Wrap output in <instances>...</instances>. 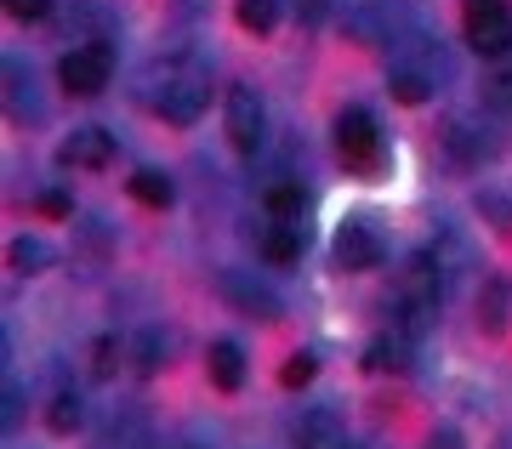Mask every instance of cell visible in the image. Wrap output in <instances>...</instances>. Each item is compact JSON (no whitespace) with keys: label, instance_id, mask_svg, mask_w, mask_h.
Instances as JSON below:
<instances>
[{"label":"cell","instance_id":"6da1fadb","mask_svg":"<svg viewBox=\"0 0 512 449\" xmlns=\"http://www.w3.org/2000/svg\"><path fill=\"white\" fill-rule=\"evenodd\" d=\"M461 18H467V46H473L478 57H495V63H501V57L512 52V12L501 0H467Z\"/></svg>","mask_w":512,"mask_h":449},{"label":"cell","instance_id":"7a4b0ae2","mask_svg":"<svg viewBox=\"0 0 512 449\" xmlns=\"http://www.w3.org/2000/svg\"><path fill=\"white\" fill-rule=\"evenodd\" d=\"M222 131L234 154H256L262 137H268V114H262V97L251 86H228V103H222Z\"/></svg>","mask_w":512,"mask_h":449},{"label":"cell","instance_id":"3957f363","mask_svg":"<svg viewBox=\"0 0 512 449\" xmlns=\"http://www.w3.org/2000/svg\"><path fill=\"white\" fill-rule=\"evenodd\" d=\"M336 148H342V160L353 171H376L382 165V131L370 120L365 108H342V120H336Z\"/></svg>","mask_w":512,"mask_h":449},{"label":"cell","instance_id":"277c9868","mask_svg":"<svg viewBox=\"0 0 512 449\" xmlns=\"http://www.w3.org/2000/svg\"><path fill=\"white\" fill-rule=\"evenodd\" d=\"M109 69H114L109 46H74V52L57 63V80H63V91H74V97H97V91L109 86Z\"/></svg>","mask_w":512,"mask_h":449},{"label":"cell","instance_id":"5b68a950","mask_svg":"<svg viewBox=\"0 0 512 449\" xmlns=\"http://www.w3.org/2000/svg\"><path fill=\"white\" fill-rule=\"evenodd\" d=\"M154 108H160L171 126H188V120L205 108V74L200 69H171L165 86H160V97H154Z\"/></svg>","mask_w":512,"mask_h":449},{"label":"cell","instance_id":"8992f818","mask_svg":"<svg viewBox=\"0 0 512 449\" xmlns=\"http://www.w3.org/2000/svg\"><path fill=\"white\" fill-rule=\"evenodd\" d=\"M444 148H450L461 165H484L501 143H495V131L484 126V120H473V114H456V120L444 126Z\"/></svg>","mask_w":512,"mask_h":449},{"label":"cell","instance_id":"52a82bcc","mask_svg":"<svg viewBox=\"0 0 512 449\" xmlns=\"http://www.w3.org/2000/svg\"><path fill=\"white\" fill-rule=\"evenodd\" d=\"M336 262L348 273H370L382 268V239L370 222H342V234H336Z\"/></svg>","mask_w":512,"mask_h":449},{"label":"cell","instance_id":"ba28073f","mask_svg":"<svg viewBox=\"0 0 512 449\" xmlns=\"http://www.w3.org/2000/svg\"><path fill=\"white\" fill-rule=\"evenodd\" d=\"M222 296H228L239 313H251V319H279V296L262 285V279H251V273H239V268L222 273Z\"/></svg>","mask_w":512,"mask_h":449},{"label":"cell","instance_id":"9c48e42d","mask_svg":"<svg viewBox=\"0 0 512 449\" xmlns=\"http://www.w3.org/2000/svg\"><path fill=\"white\" fill-rule=\"evenodd\" d=\"M296 449H348V427H342V415L319 404L296 421Z\"/></svg>","mask_w":512,"mask_h":449},{"label":"cell","instance_id":"30bf717a","mask_svg":"<svg viewBox=\"0 0 512 449\" xmlns=\"http://www.w3.org/2000/svg\"><path fill=\"white\" fill-rule=\"evenodd\" d=\"M512 319V279L507 273H484V290H478V324L490 330V336H501Z\"/></svg>","mask_w":512,"mask_h":449},{"label":"cell","instance_id":"8fae6325","mask_svg":"<svg viewBox=\"0 0 512 449\" xmlns=\"http://www.w3.org/2000/svg\"><path fill=\"white\" fill-rule=\"evenodd\" d=\"M109 160H114V137H109V131H97V126L74 131L69 143H63V165H80V171H103Z\"/></svg>","mask_w":512,"mask_h":449},{"label":"cell","instance_id":"7c38bea8","mask_svg":"<svg viewBox=\"0 0 512 449\" xmlns=\"http://www.w3.org/2000/svg\"><path fill=\"white\" fill-rule=\"evenodd\" d=\"M205 370H211V381H217L222 393H234L239 381H245V353H239V342H211Z\"/></svg>","mask_w":512,"mask_h":449},{"label":"cell","instance_id":"4fadbf2b","mask_svg":"<svg viewBox=\"0 0 512 449\" xmlns=\"http://www.w3.org/2000/svg\"><path fill=\"white\" fill-rule=\"evenodd\" d=\"M262 256H268V262H279V268H285V262H296V256H302V228H296V222H274V228L262 234Z\"/></svg>","mask_w":512,"mask_h":449},{"label":"cell","instance_id":"5bb4252c","mask_svg":"<svg viewBox=\"0 0 512 449\" xmlns=\"http://www.w3.org/2000/svg\"><path fill=\"white\" fill-rule=\"evenodd\" d=\"M131 199H137V205H154V211H165V205L177 199V188H171V177H165V171H137V177H131Z\"/></svg>","mask_w":512,"mask_h":449},{"label":"cell","instance_id":"9a60e30c","mask_svg":"<svg viewBox=\"0 0 512 449\" xmlns=\"http://www.w3.org/2000/svg\"><path fill=\"white\" fill-rule=\"evenodd\" d=\"M262 205L279 216V222H291V216H302V182H274L268 194H262Z\"/></svg>","mask_w":512,"mask_h":449},{"label":"cell","instance_id":"2e32d148","mask_svg":"<svg viewBox=\"0 0 512 449\" xmlns=\"http://www.w3.org/2000/svg\"><path fill=\"white\" fill-rule=\"evenodd\" d=\"M12 268H18V273L52 268V245H46V239H29V234H23L18 245H12Z\"/></svg>","mask_w":512,"mask_h":449},{"label":"cell","instance_id":"e0dca14e","mask_svg":"<svg viewBox=\"0 0 512 449\" xmlns=\"http://www.w3.org/2000/svg\"><path fill=\"white\" fill-rule=\"evenodd\" d=\"M80 410H86L80 393H57L52 410H46V427H52V432H74V427H80Z\"/></svg>","mask_w":512,"mask_h":449},{"label":"cell","instance_id":"ac0fdd59","mask_svg":"<svg viewBox=\"0 0 512 449\" xmlns=\"http://www.w3.org/2000/svg\"><path fill=\"white\" fill-rule=\"evenodd\" d=\"M239 23H245L251 35H268V29L279 23V6L274 0H239Z\"/></svg>","mask_w":512,"mask_h":449},{"label":"cell","instance_id":"d6986e66","mask_svg":"<svg viewBox=\"0 0 512 449\" xmlns=\"http://www.w3.org/2000/svg\"><path fill=\"white\" fill-rule=\"evenodd\" d=\"M131 359H137V370H143V376H154V370L165 364V336H160V330H143V336H137V347H131Z\"/></svg>","mask_w":512,"mask_h":449},{"label":"cell","instance_id":"ffe728a7","mask_svg":"<svg viewBox=\"0 0 512 449\" xmlns=\"http://www.w3.org/2000/svg\"><path fill=\"white\" fill-rule=\"evenodd\" d=\"M478 216H484L490 228H501V234H512V199H507V194L484 188V194H478Z\"/></svg>","mask_w":512,"mask_h":449},{"label":"cell","instance_id":"44dd1931","mask_svg":"<svg viewBox=\"0 0 512 449\" xmlns=\"http://www.w3.org/2000/svg\"><path fill=\"white\" fill-rule=\"evenodd\" d=\"M109 449H154V432H148V421H137V415H131L126 427H114Z\"/></svg>","mask_w":512,"mask_h":449},{"label":"cell","instance_id":"7402d4cb","mask_svg":"<svg viewBox=\"0 0 512 449\" xmlns=\"http://www.w3.org/2000/svg\"><path fill=\"white\" fill-rule=\"evenodd\" d=\"M365 370H376V376H387V370H404V347L399 342H376L365 353Z\"/></svg>","mask_w":512,"mask_h":449},{"label":"cell","instance_id":"603a6c76","mask_svg":"<svg viewBox=\"0 0 512 449\" xmlns=\"http://www.w3.org/2000/svg\"><path fill=\"white\" fill-rule=\"evenodd\" d=\"M6 86H12V114H35V103L23 97V91H35V80H23V63H6Z\"/></svg>","mask_w":512,"mask_h":449},{"label":"cell","instance_id":"cb8c5ba5","mask_svg":"<svg viewBox=\"0 0 512 449\" xmlns=\"http://www.w3.org/2000/svg\"><path fill=\"white\" fill-rule=\"evenodd\" d=\"M313 370H319V364H313V353H291V359H285V370H279V381H285V387H308Z\"/></svg>","mask_w":512,"mask_h":449},{"label":"cell","instance_id":"d4e9b609","mask_svg":"<svg viewBox=\"0 0 512 449\" xmlns=\"http://www.w3.org/2000/svg\"><path fill=\"white\" fill-rule=\"evenodd\" d=\"M490 103L512 108V52L501 57V69H495V80H490Z\"/></svg>","mask_w":512,"mask_h":449},{"label":"cell","instance_id":"484cf974","mask_svg":"<svg viewBox=\"0 0 512 449\" xmlns=\"http://www.w3.org/2000/svg\"><path fill=\"white\" fill-rule=\"evenodd\" d=\"M35 211H40V216H52V222H63V216H69L74 205H69V194H57V188H46V194H35Z\"/></svg>","mask_w":512,"mask_h":449},{"label":"cell","instance_id":"4316f807","mask_svg":"<svg viewBox=\"0 0 512 449\" xmlns=\"http://www.w3.org/2000/svg\"><path fill=\"white\" fill-rule=\"evenodd\" d=\"M6 12L23 23H40V18H52V0H6Z\"/></svg>","mask_w":512,"mask_h":449},{"label":"cell","instance_id":"83f0119b","mask_svg":"<svg viewBox=\"0 0 512 449\" xmlns=\"http://www.w3.org/2000/svg\"><path fill=\"white\" fill-rule=\"evenodd\" d=\"M114 359H120V342H97L92 347V370L97 376H114Z\"/></svg>","mask_w":512,"mask_h":449},{"label":"cell","instance_id":"f1b7e54d","mask_svg":"<svg viewBox=\"0 0 512 449\" xmlns=\"http://www.w3.org/2000/svg\"><path fill=\"white\" fill-rule=\"evenodd\" d=\"M291 6H296V18L308 23V29H313V23H325V18H330V0H291Z\"/></svg>","mask_w":512,"mask_h":449},{"label":"cell","instance_id":"f546056e","mask_svg":"<svg viewBox=\"0 0 512 449\" xmlns=\"http://www.w3.org/2000/svg\"><path fill=\"white\" fill-rule=\"evenodd\" d=\"M18 415H23V387L6 381V427H18Z\"/></svg>","mask_w":512,"mask_h":449},{"label":"cell","instance_id":"4dcf8cb0","mask_svg":"<svg viewBox=\"0 0 512 449\" xmlns=\"http://www.w3.org/2000/svg\"><path fill=\"white\" fill-rule=\"evenodd\" d=\"M427 449H461V438L444 427V432H433V438H427Z\"/></svg>","mask_w":512,"mask_h":449},{"label":"cell","instance_id":"1f68e13d","mask_svg":"<svg viewBox=\"0 0 512 449\" xmlns=\"http://www.w3.org/2000/svg\"><path fill=\"white\" fill-rule=\"evenodd\" d=\"M183 449H200V444H183Z\"/></svg>","mask_w":512,"mask_h":449},{"label":"cell","instance_id":"d6a6232c","mask_svg":"<svg viewBox=\"0 0 512 449\" xmlns=\"http://www.w3.org/2000/svg\"><path fill=\"white\" fill-rule=\"evenodd\" d=\"M501 449H512V438H507V444H501Z\"/></svg>","mask_w":512,"mask_h":449}]
</instances>
